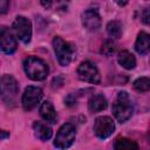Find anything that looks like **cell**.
I'll return each instance as SVG.
<instances>
[{"label":"cell","mask_w":150,"mask_h":150,"mask_svg":"<svg viewBox=\"0 0 150 150\" xmlns=\"http://www.w3.org/2000/svg\"><path fill=\"white\" fill-rule=\"evenodd\" d=\"M135 49L138 54L144 55L150 52V34L145 32H141L135 42Z\"/></svg>","instance_id":"cell-12"},{"label":"cell","mask_w":150,"mask_h":150,"mask_svg":"<svg viewBox=\"0 0 150 150\" xmlns=\"http://www.w3.org/2000/svg\"><path fill=\"white\" fill-rule=\"evenodd\" d=\"M107 32L109 34L110 38L112 39H120L121 35H122V25L120 21H110L108 25H107Z\"/></svg>","instance_id":"cell-18"},{"label":"cell","mask_w":150,"mask_h":150,"mask_svg":"<svg viewBox=\"0 0 150 150\" xmlns=\"http://www.w3.org/2000/svg\"><path fill=\"white\" fill-rule=\"evenodd\" d=\"M1 134H2V136H1V138H2V139H5L7 136H9V134H7L5 130H2V131H1Z\"/></svg>","instance_id":"cell-23"},{"label":"cell","mask_w":150,"mask_h":150,"mask_svg":"<svg viewBox=\"0 0 150 150\" xmlns=\"http://www.w3.org/2000/svg\"><path fill=\"white\" fill-rule=\"evenodd\" d=\"M8 6H9V2L8 1H6V0L0 1V13L1 14H5L7 12V9H8Z\"/></svg>","instance_id":"cell-22"},{"label":"cell","mask_w":150,"mask_h":150,"mask_svg":"<svg viewBox=\"0 0 150 150\" xmlns=\"http://www.w3.org/2000/svg\"><path fill=\"white\" fill-rule=\"evenodd\" d=\"M0 47L1 50L8 55L13 54L18 48L16 40L7 27H1L0 29Z\"/></svg>","instance_id":"cell-10"},{"label":"cell","mask_w":150,"mask_h":150,"mask_svg":"<svg viewBox=\"0 0 150 150\" xmlns=\"http://www.w3.org/2000/svg\"><path fill=\"white\" fill-rule=\"evenodd\" d=\"M134 112V105L127 91H120L112 104V114L120 123L128 121Z\"/></svg>","instance_id":"cell-1"},{"label":"cell","mask_w":150,"mask_h":150,"mask_svg":"<svg viewBox=\"0 0 150 150\" xmlns=\"http://www.w3.org/2000/svg\"><path fill=\"white\" fill-rule=\"evenodd\" d=\"M107 104H108L107 98L101 94H96L90 97V100L88 102V108H89V111L97 112V111L104 110L107 108Z\"/></svg>","instance_id":"cell-15"},{"label":"cell","mask_w":150,"mask_h":150,"mask_svg":"<svg viewBox=\"0 0 150 150\" xmlns=\"http://www.w3.org/2000/svg\"><path fill=\"white\" fill-rule=\"evenodd\" d=\"M117 61L118 63L125 68V69H134L136 67V59L135 56L128 52V50H122L118 53V56H117Z\"/></svg>","instance_id":"cell-16"},{"label":"cell","mask_w":150,"mask_h":150,"mask_svg":"<svg viewBox=\"0 0 150 150\" xmlns=\"http://www.w3.org/2000/svg\"><path fill=\"white\" fill-rule=\"evenodd\" d=\"M81 21L86 29L94 32L101 27V16L96 9H87L81 14Z\"/></svg>","instance_id":"cell-11"},{"label":"cell","mask_w":150,"mask_h":150,"mask_svg":"<svg viewBox=\"0 0 150 150\" xmlns=\"http://www.w3.org/2000/svg\"><path fill=\"white\" fill-rule=\"evenodd\" d=\"M42 90L39 87H34V86H29L25 89L23 94H22V107L25 110H32L34 109L41 101L42 98Z\"/></svg>","instance_id":"cell-9"},{"label":"cell","mask_w":150,"mask_h":150,"mask_svg":"<svg viewBox=\"0 0 150 150\" xmlns=\"http://www.w3.org/2000/svg\"><path fill=\"white\" fill-rule=\"evenodd\" d=\"M115 150H138V144L127 137H121L117 138L114 145Z\"/></svg>","instance_id":"cell-17"},{"label":"cell","mask_w":150,"mask_h":150,"mask_svg":"<svg viewBox=\"0 0 150 150\" xmlns=\"http://www.w3.org/2000/svg\"><path fill=\"white\" fill-rule=\"evenodd\" d=\"M0 87H1V98L2 101L9 105L13 104L15 102V97L19 93V84L16 82V80L12 76V75H2L1 77V82H0Z\"/></svg>","instance_id":"cell-4"},{"label":"cell","mask_w":150,"mask_h":150,"mask_svg":"<svg viewBox=\"0 0 150 150\" xmlns=\"http://www.w3.org/2000/svg\"><path fill=\"white\" fill-rule=\"evenodd\" d=\"M41 4H42L45 7H49V6H50V2H43V1H42Z\"/></svg>","instance_id":"cell-24"},{"label":"cell","mask_w":150,"mask_h":150,"mask_svg":"<svg viewBox=\"0 0 150 150\" xmlns=\"http://www.w3.org/2000/svg\"><path fill=\"white\" fill-rule=\"evenodd\" d=\"M75 137H76L75 127L70 123H66L59 129L54 139V145L57 149H68L74 143Z\"/></svg>","instance_id":"cell-5"},{"label":"cell","mask_w":150,"mask_h":150,"mask_svg":"<svg viewBox=\"0 0 150 150\" xmlns=\"http://www.w3.org/2000/svg\"><path fill=\"white\" fill-rule=\"evenodd\" d=\"M53 48H54L55 56L61 66L66 67L71 62L73 55L75 52V47L71 43L64 41L60 36H55L53 39Z\"/></svg>","instance_id":"cell-3"},{"label":"cell","mask_w":150,"mask_h":150,"mask_svg":"<svg viewBox=\"0 0 150 150\" xmlns=\"http://www.w3.org/2000/svg\"><path fill=\"white\" fill-rule=\"evenodd\" d=\"M77 75L80 80L91 84H98L101 82V75L98 73V69L90 61H84L77 67Z\"/></svg>","instance_id":"cell-6"},{"label":"cell","mask_w":150,"mask_h":150,"mask_svg":"<svg viewBox=\"0 0 150 150\" xmlns=\"http://www.w3.org/2000/svg\"><path fill=\"white\" fill-rule=\"evenodd\" d=\"M23 69L26 75L33 81H42L49 73L47 63L36 56H28L23 61Z\"/></svg>","instance_id":"cell-2"},{"label":"cell","mask_w":150,"mask_h":150,"mask_svg":"<svg viewBox=\"0 0 150 150\" xmlns=\"http://www.w3.org/2000/svg\"><path fill=\"white\" fill-rule=\"evenodd\" d=\"M93 129H94V134L98 138L105 139L112 135V132L115 130V123L108 116H100L95 120Z\"/></svg>","instance_id":"cell-8"},{"label":"cell","mask_w":150,"mask_h":150,"mask_svg":"<svg viewBox=\"0 0 150 150\" xmlns=\"http://www.w3.org/2000/svg\"><path fill=\"white\" fill-rule=\"evenodd\" d=\"M40 115L42 116V118L46 122H49V123H55L56 118H57L56 111H55L53 104L49 101H45V102L41 103V105H40Z\"/></svg>","instance_id":"cell-13"},{"label":"cell","mask_w":150,"mask_h":150,"mask_svg":"<svg viewBox=\"0 0 150 150\" xmlns=\"http://www.w3.org/2000/svg\"><path fill=\"white\" fill-rule=\"evenodd\" d=\"M116 52V45L112 40H105L102 43L101 47V54L105 55V56H110Z\"/></svg>","instance_id":"cell-20"},{"label":"cell","mask_w":150,"mask_h":150,"mask_svg":"<svg viewBox=\"0 0 150 150\" xmlns=\"http://www.w3.org/2000/svg\"><path fill=\"white\" fill-rule=\"evenodd\" d=\"M33 130H34L35 136L41 141H48V139H50V137L53 135L50 127H48L47 124L39 122V121H35L33 123Z\"/></svg>","instance_id":"cell-14"},{"label":"cell","mask_w":150,"mask_h":150,"mask_svg":"<svg viewBox=\"0 0 150 150\" xmlns=\"http://www.w3.org/2000/svg\"><path fill=\"white\" fill-rule=\"evenodd\" d=\"M134 89L138 93H145L150 90V77H138L134 82Z\"/></svg>","instance_id":"cell-19"},{"label":"cell","mask_w":150,"mask_h":150,"mask_svg":"<svg viewBox=\"0 0 150 150\" xmlns=\"http://www.w3.org/2000/svg\"><path fill=\"white\" fill-rule=\"evenodd\" d=\"M142 21L145 25H150V8H145L142 13Z\"/></svg>","instance_id":"cell-21"},{"label":"cell","mask_w":150,"mask_h":150,"mask_svg":"<svg viewBox=\"0 0 150 150\" xmlns=\"http://www.w3.org/2000/svg\"><path fill=\"white\" fill-rule=\"evenodd\" d=\"M12 28L20 41L23 43H28L32 38V23L29 19L22 15H18L13 21Z\"/></svg>","instance_id":"cell-7"}]
</instances>
